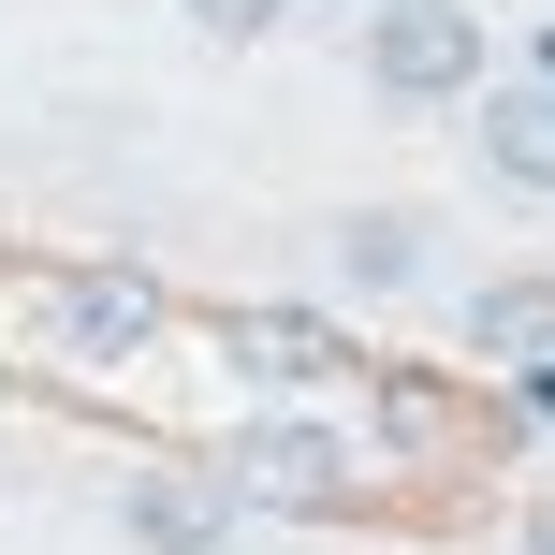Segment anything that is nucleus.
<instances>
[{
    "mask_svg": "<svg viewBox=\"0 0 555 555\" xmlns=\"http://www.w3.org/2000/svg\"><path fill=\"white\" fill-rule=\"evenodd\" d=\"M527 555H555V498H527Z\"/></svg>",
    "mask_w": 555,
    "mask_h": 555,
    "instance_id": "9b49d317",
    "label": "nucleus"
},
{
    "mask_svg": "<svg viewBox=\"0 0 555 555\" xmlns=\"http://www.w3.org/2000/svg\"><path fill=\"white\" fill-rule=\"evenodd\" d=\"M468 351L541 365V351H555V278H482V293H468Z\"/></svg>",
    "mask_w": 555,
    "mask_h": 555,
    "instance_id": "6e6552de",
    "label": "nucleus"
},
{
    "mask_svg": "<svg viewBox=\"0 0 555 555\" xmlns=\"http://www.w3.org/2000/svg\"><path fill=\"white\" fill-rule=\"evenodd\" d=\"M191 15H205V29H220V44H263V29H278V15H293V0H191Z\"/></svg>",
    "mask_w": 555,
    "mask_h": 555,
    "instance_id": "1a4fd4ad",
    "label": "nucleus"
},
{
    "mask_svg": "<svg viewBox=\"0 0 555 555\" xmlns=\"http://www.w3.org/2000/svg\"><path fill=\"white\" fill-rule=\"evenodd\" d=\"M365 15H380V0H365Z\"/></svg>",
    "mask_w": 555,
    "mask_h": 555,
    "instance_id": "f8f14e48",
    "label": "nucleus"
},
{
    "mask_svg": "<svg viewBox=\"0 0 555 555\" xmlns=\"http://www.w3.org/2000/svg\"><path fill=\"white\" fill-rule=\"evenodd\" d=\"M512 410H527V424H555V351H541V365H512Z\"/></svg>",
    "mask_w": 555,
    "mask_h": 555,
    "instance_id": "9d476101",
    "label": "nucleus"
},
{
    "mask_svg": "<svg viewBox=\"0 0 555 555\" xmlns=\"http://www.w3.org/2000/svg\"><path fill=\"white\" fill-rule=\"evenodd\" d=\"M162 322H176V307H162V278H146V263H74V278H44L59 365H132Z\"/></svg>",
    "mask_w": 555,
    "mask_h": 555,
    "instance_id": "7ed1b4c3",
    "label": "nucleus"
},
{
    "mask_svg": "<svg viewBox=\"0 0 555 555\" xmlns=\"http://www.w3.org/2000/svg\"><path fill=\"white\" fill-rule=\"evenodd\" d=\"M220 482H234V512H336L351 498V439L307 410H263V424H234Z\"/></svg>",
    "mask_w": 555,
    "mask_h": 555,
    "instance_id": "f03ea898",
    "label": "nucleus"
},
{
    "mask_svg": "<svg viewBox=\"0 0 555 555\" xmlns=\"http://www.w3.org/2000/svg\"><path fill=\"white\" fill-rule=\"evenodd\" d=\"M482 176L527 191V205H555V88L541 74L527 88H482Z\"/></svg>",
    "mask_w": 555,
    "mask_h": 555,
    "instance_id": "423d86ee",
    "label": "nucleus"
},
{
    "mask_svg": "<svg viewBox=\"0 0 555 555\" xmlns=\"http://www.w3.org/2000/svg\"><path fill=\"white\" fill-rule=\"evenodd\" d=\"M424 249H439V234H424L410 205H351V220H336V278H351V293H410Z\"/></svg>",
    "mask_w": 555,
    "mask_h": 555,
    "instance_id": "0eeeda50",
    "label": "nucleus"
},
{
    "mask_svg": "<svg viewBox=\"0 0 555 555\" xmlns=\"http://www.w3.org/2000/svg\"><path fill=\"white\" fill-rule=\"evenodd\" d=\"M365 88L380 103H468L482 88V15L468 0H380L365 15Z\"/></svg>",
    "mask_w": 555,
    "mask_h": 555,
    "instance_id": "f257e3e1",
    "label": "nucleus"
},
{
    "mask_svg": "<svg viewBox=\"0 0 555 555\" xmlns=\"http://www.w3.org/2000/svg\"><path fill=\"white\" fill-rule=\"evenodd\" d=\"M117 527L146 555H220L234 541V482L220 468H146V482H117Z\"/></svg>",
    "mask_w": 555,
    "mask_h": 555,
    "instance_id": "20e7f679",
    "label": "nucleus"
},
{
    "mask_svg": "<svg viewBox=\"0 0 555 555\" xmlns=\"http://www.w3.org/2000/svg\"><path fill=\"white\" fill-rule=\"evenodd\" d=\"M220 365H249L263 395H307V380H336V322H307V307H220Z\"/></svg>",
    "mask_w": 555,
    "mask_h": 555,
    "instance_id": "39448f33",
    "label": "nucleus"
}]
</instances>
